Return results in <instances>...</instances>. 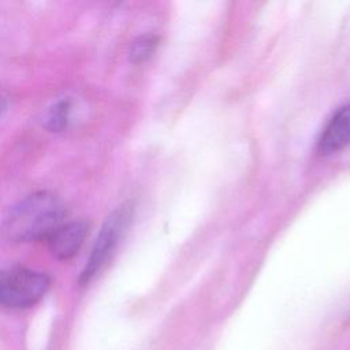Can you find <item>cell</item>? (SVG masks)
<instances>
[{"label":"cell","instance_id":"cell-1","mask_svg":"<svg viewBox=\"0 0 350 350\" xmlns=\"http://www.w3.org/2000/svg\"><path fill=\"white\" fill-rule=\"evenodd\" d=\"M64 215V204L56 194L36 191L8 211L1 231L11 242L48 239L63 224Z\"/></svg>","mask_w":350,"mask_h":350},{"label":"cell","instance_id":"cell-2","mask_svg":"<svg viewBox=\"0 0 350 350\" xmlns=\"http://www.w3.org/2000/svg\"><path fill=\"white\" fill-rule=\"evenodd\" d=\"M133 217V205L129 202L122 204L111 212V215L103 223L97 238L93 243L86 264L81 272L79 283H89L98 271L108 261L113 250L118 247L124 231L127 230Z\"/></svg>","mask_w":350,"mask_h":350},{"label":"cell","instance_id":"cell-3","mask_svg":"<svg viewBox=\"0 0 350 350\" xmlns=\"http://www.w3.org/2000/svg\"><path fill=\"white\" fill-rule=\"evenodd\" d=\"M51 286L49 278L38 271L14 268L0 272V305L26 309L40 302Z\"/></svg>","mask_w":350,"mask_h":350},{"label":"cell","instance_id":"cell-4","mask_svg":"<svg viewBox=\"0 0 350 350\" xmlns=\"http://www.w3.org/2000/svg\"><path fill=\"white\" fill-rule=\"evenodd\" d=\"M350 145V104L335 111L324 126L317 141V150L323 156H331Z\"/></svg>","mask_w":350,"mask_h":350},{"label":"cell","instance_id":"cell-5","mask_svg":"<svg viewBox=\"0 0 350 350\" xmlns=\"http://www.w3.org/2000/svg\"><path fill=\"white\" fill-rule=\"evenodd\" d=\"M89 226L83 220L63 223L49 238V250L57 260L72 258L83 245Z\"/></svg>","mask_w":350,"mask_h":350},{"label":"cell","instance_id":"cell-6","mask_svg":"<svg viewBox=\"0 0 350 350\" xmlns=\"http://www.w3.org/2000/svg\"><path fill=\"white\" fill-rule=\"evenodd\" d=\"M71 101L68 98H62L56 101L45 115V127L52 133L63 131L70 120Z\"/></svg>","mask_w":350,"mask_h":350},{"label":"cell","instance_id":"cell-7","mask_svg":"<svg viewBox=\"0 0 350 350\" xmlns=\"http://www.w3.org/2000/svg\"><path fill=\"white\" fill-rule=\"evenodd\" d=\"M157 46V37L154 36H142L137 38L130 49V59L134 63H142L148 60Z\"/></svg>","mask_w":350,"mask_h":350},{"label":"cell","instance_id":"cell-8","mask_svg":"<svg viewBox=\"0 0 350 350\" xmlns=\"http://www.w3.org/2000/svg\"><path fill=\"white\" fill-rule=\"evenodd\" d=\"M5 111H7V100L0 94V119L4 116Z\"/></svg>","mask_w":350,"mask_h":350}]
</instances>
